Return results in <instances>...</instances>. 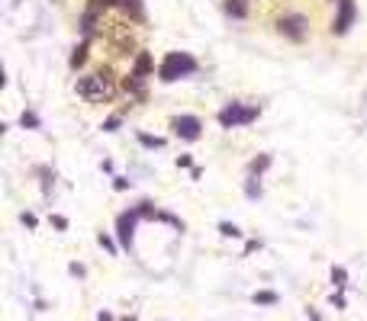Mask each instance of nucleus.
Here are the masks:
<instances>
[{
  "label": "nucleus",
  "mask_w": 367,
  "mask_h": 321,
  "mask_svg": "<svg viewBox=\"0 0 367 321\" xmlns=\"http://www.w3.org/2000/svg\"><path fill=\"white\" fill-rule=\"evenodd\" d=\"M77 97H84L87 103H110L116 97V74L110 68L91 71L77 81Z\"/></svg>",
  "instance_id": "nucleus-1"
},
{
  "label": "nucleus",
  "mask_w": 367,
  "mask_h": 321,
  "mask_svg": "<svg viewBox=\"0 0 367 321\" xmlns=\"http://www.w3.org/2000/svg\"><path fill=\"white\" fill-rule=\"evenodd\" d=\"M197 71V61L187 55V52H171V55H164V61H161L158 68V77L164 84L178 81V77H187V74Z\"/></svg>",
  "instance_id": "nucleus-2"
},
{
  "label": "nucleus",
  "mask_w": 367,
  "mask_h": 321,
  "mask_svg": "<svg viewBox=\"0 0 367 321\" xmlns=\"http://www.w3.org/2000/svg\"><path fill=\"white\" fill-rule=\"evenodd\" d=\"M258 119V110L254 106H242V103H229L226 110H219V122L226 128H236V126H248V122Z\"/></svg>",
  "instance_id": "nucleus-3"
},
{
  "label": "nucleus",
  "mask_w": 367,
  "mask_h": 321,
  "mask_svg": "<svg viewBox=\"0 0 367 321\" xmlns=\"http://www.w3.org/2000/svg\"><path fill=\"white\" fill-rule=\"evenodd\" d=\"M306 26H310V19L303 17V13H283L281 23H277V29H281L283 36H290L300 42L303 36H306Z\"/></svg>",
  "instance_id": "nucleus-4"
},
{
  "label": "nucleus",
  "mask_w": 367,
  "mask_h": 321,
  "mask_svg": "<svg viewBox=\"0 0 367 321\" xmlns=\"http://www.w3.org/2000/svg\"><path fill=\"white\" fill-rule=\"evenodd\" d=\"M351 23H355V0H339V17L332 23V32H335V36H345L351 29Z\"/></svg>",
  "instance_id": "nucleus-5"
},
{
  "label": "nucleus",
  "mask_w": 367,
  "mask_h": 321,
  "mask_svg": "<svg viewBox=\"0 0 367 321\" xmlns=\"http://www.w3.org/2000/svg\"><path fill=\"white\" fill-rule=\"evenodd\" d=\"M171 128H174L180 138L194 142V138H200V128H203V126H200L197 116H174V119H171Z\"/></svg>",
  "instance_id": "nucleus-6"
},
{
  "label": "nucleus",
  "mask_w": 367,
  "mask_h": 321,
  "mask_svg": "<svg viewBox=\"0 0 367 321\" xmlns=\"http://www.w3.org/2000/svg\"><path fill=\"white\" fill-rule=\"evenodd\" d=\"M132 225H135V215H120V241L126 248L132 244Z\"/></svg>",
  "instance_id": "nucleus-7"
},
{
  "label": "nucleus",
  "mask_w": 367,
  "mask_h": 321,
  "mask_svg": "<svg viewBox=\"0 0 367 321\" xmlns=\"http://www.w3.org/2000/svg\"><path fill=\"white\" fill-rule=\"evenodd\" d=\"M226 13L229 17H248V0H226Z\"/></svg>",
  "instance_id": "nucleus-8"
},
{
  "label": "nucleus",
  "mask_w": 367,
  "mask_h": 321,
  "mask_svg": "<svg viewBox=\"0 0 367 321\" xmlns=\"http://www.w3.org/2000/svg\"><path fill=\"white\" fill-rule=\"evenodd\" d=\"M149 71H151V58H149V52H142L139 61H135V71H132V74H135V77H145Z\"/></svg>",
  "instance_id": "nucleus-9"
},
{
  "label": "nucleus",
  "mask_w": 367,
  "mask_h": 321,
  "mask_svg": "<svg viewBox=\"0 0 367 321\" xmlns=\"http://www.w3.org/2000/svg\"><path fill=\"white\" fill-rule=\"evenodd\" d=\"M84 61H87V42H81V46L75 48V55H71V68H81Z\"/></svg>",
  "instance_id": "nucleus-10"
},
{
  "label": "nucleus",
  "mask_w": 367,
  "mask_h": 321,
  "mask_svg": "<svg viewBox=\"0 0 367 321\" xmlns=\"http://www.w3.org/2000/svg\"><path fill=\"white\" fill-rule=\"evenodd\" d=\"M120 7L126 10V13H132L135 19H142V7H139V0H122Z\"/></svg>",
  "instance_id": "nucleus-11"
},
{
  "label": "nucleus",
  "mask_w": 367,
  "mask_h": 321,
  "mask_svg": "<svg viewBox=\"0 0 367 321\" xmlns=\"http://www.w3.org/2000/svg\"><path fill=\"white\" fill-rule=\"evenodd\" d=\"M267 164H271V157H267V155H261L258 161H252V174H261V171H264Z\"/></svg>",
  "instance_id": "nucleus-12"
},
{
  "label": "nucleus",
  "mask_w": 367,
  "mask_h": 321,
  "mask_svg": "<svg viewBox=\"0 0 367 321\" xmlns=\"http://www.w3.org/2000/svg\"><path fill=\"white\" fill-rule=\"evenodd\" d=\"M254 302L271 305V302H277V295H274V293H258V295H254Z\"/></svg>",
  "instance_id": "nucleus-13"
},
{
  "label": "nucleus",
  "mask_w": 367,
  "mask_h": 321,
  "mask_svg": "<svg viewBox=\"0 0 367 321\" xmlns=\"http://www.w3.org/2000/svg\"><path fill=\"white\" fill-rule=\"evenodd\" d=\"M142 145H149V148H161L164 142H161V138H151V135H142Z\"/></svg>",
  "instance_id": "nucleus-14"
},
{
  "label": "nucleus",
  "mask_w": 367,
  "mask_h": 321,
  "mask_svg": "<svg viewBox=\"0 0 367 321\" xmlns=\"http://www.w3.org/2000/svg\"><path fill=\"white\" fill-rule=\"evenodd\" d=\"M219 231H223V235H232V238L238 235V228H236V225H229V222H223V225H219Z\"/></svg>",
  "instance_id": "nucleus-15"
},
{
  "label": "nucleus",
  "mask_w": 367,
  "mask_h": 321,
  "mask_svg": "<svg viewBox=\"0 0 367 321\" xmlns=\"http://www.w3.org/2000/svg\"><path fill=\"white\" fill-rule=\"evenodd\" d=\"M23 126H39V119L32 116V113H23Z\"/></svg>",
  "instance_id": "nucleus-16"
},
{
  "label": "nucleus",
  "mask_w": 367,
  "mask_h": 321,
  "mask_svg": "<svg viewBox=\"0 0 367 321\" xmlns=\"http://www.w3.org/2000/svg\"><path fill=\"white\" fill-rule=\"evenodd\" d=\"M332 280H335V283H345V270H332Z\"/></svg>",
  "instance_id": "nucleus-17"
}]
</instances>
